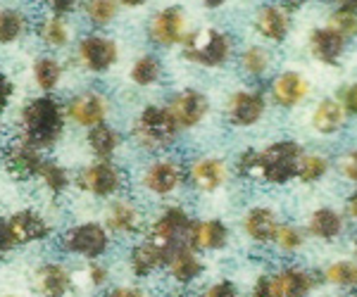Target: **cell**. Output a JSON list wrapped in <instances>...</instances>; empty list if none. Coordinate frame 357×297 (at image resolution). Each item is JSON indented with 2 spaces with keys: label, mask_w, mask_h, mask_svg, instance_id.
<instances>
[{
  "label": "cell",
  "mask_w": 357,
  "mask_h": 297,
  "mask_svg": "<svg viewBox=\"0 0 357 297\" xmlns=\"http://www.w3.org/2000/svg\"><path fill=\"white\" fill-rule=\"evenodd\" d=\"M65 131V114L50 95L29 100L22 110V134L20 138L36 150H50Z\"/></svg>",
  "instance_id": "6da1fadb"
},
{
  "label": "cell",
  "mask_w": 357,
  "mask_h": 297,
  "mask_svg": "<svg viewBox=\"0 0 357 297\" xmlns=\"http://www.w3.org/2000/svg\"><path fill=\"white\" fill-rule=\"evenodd\" d=\"M303 150L298 143L293 141H279L267 145L264 150L257 152L255 176L252 179L267 181V184H286L293 176H298V167H301Z\"/></svg>",
  "instance_id": "7a4b0ae2"
},
{
  "label": "cell",
  "mask_w": 357,
  "mask_h": 297,
  "mask_svg": "<svg viewBox=\"0 0 357 297\" xmlns=\"http://www.w3.org/2000/svg\"><path fill=\"white\" fill-rule=\"evenodd\" d=\"M191 216L178 207H169L153 221L151 231H148V243H153L155 248H160L169 257L174 250L183 248V245H191Z\"/></svg>",
  "instance_id": "3957f363"
},
{
  "label": "cell",
  "mask_w": 357,
  "mask_h": 297,
  "mask_svg": "<svg viewBox=\"0 0 357 297\" xmlns=\"http://www.w3.org/2000/svg\"><path fill=\"white\" fill-rule=\"evenodd\" d=\"M231 55V38L220 29H200L186 38L183 57L203 67H222Z\"/></svg>",
  "instance_id": "277c9868"
},
{
  "label": "cell",
  "mask_w": 357,
  "mask_h": 297,
  "mask_svg": "<svg viewBox=\"0 0 357 297\" xmlns=\"http://www.w3.org/2000/svg\"><path fill=\"white\" fill-rule=\"evenodd\" d=\"M176 131L178 129L174 119H172V114L167 112V107L148 105L136 119L134 138L143 147H148V150H160V147H167L174 141Z\"/></svg>",
  "instance_id": "5b68a950"
},
{
  "label": "cell",
  "mask_w": 357,
  "mask_h": 297,
  "mask_svg": "<svg viewBox=\"0 0 357 297\" xmlns=\"http://www.w3.org/2000/svg\"><path fill=\"white\" fill-rule=\"evenodd\" d=\"M77 184L82 191L91 193V195L110 198V195H117L124 188L126 176L117 164L110 162V159H100V162L91 164V167H86L82 174H79Z\"/></svg>",
  "instance_id": "8992f818"
},
{
  "label": "cell",
  "mask_w": 357,
  "mask_h": 297,
  "mask_svg": "<svg viewBox=\"0 0 357 297\" xmlns=\"http://www.w3.org/2000/svg\"><path fill=\"white\" fill-rule=\"evenodd\" d=\"M67 252L86 257V259H98L107 252V245H110V236L100 224H79L69 228L62 238Z\"/></svg>",
  "instance_id": "52a82bcc"
},
{
  "label": "cell",
  "mask_w": 357,
  "mask_h": 297,
  "mask_svg": "<svg viewBox=\"0 0 357 297\" xmlns=\"http://www.w3.org/2000/svg\"><path fill=\"white\" fill-rule=\"evenodd\" d=\"M3 231L8 238L10 248L17 245H29L36 241H45L50 236V226L41 214L31 212V209H22L10 216L8 221H3Z\"/></svg>",
  "instance_id": "ba28073f"
},
{
  "label": "cell",
  "mask_w": 357,
  "mask_h": 297,
  "mask_svg": "<svg viewBox=\"0 0 357 297\" xmlns=\"http://www.w3.org/2000/svg\"><path fill=\"white\" fill-rule=\"evenodd\" d=\"M45 159L41 157V150L31 147L29 143L22 138H17L5 147L3 152V164L8 169V174L17 181H26V179H36L38 171H41Z\"/></svg>",
  "instance_id": "9c48e42d"
},
{
  "label": "cell",
  "mask_w": 357,
  "mask_h": 297,
  "mask_svg": "<svg viewBox=\"0 0 357 297\" xmlns=\"http://www.w3.org/2000/svg\"><path fill=\"white\" fill-rule=\"evenodd\" d=\"M167 112L172 114L176 129H191L203 122L207 112V100L198 90H183V93L172 98V102L167 105Z\"/></svg>",
  "instance_id": "30bf717a"
},
{
  "label": "cell",
  "mask_w": 357,
  "mask_h": 297,
  "mask_svg": "<svg viewBox=\"0 0 357 297\" xmlns=\"http://www.w3.org/2000/svg\"><path fill=\"white\" fill-rule=\"evenodd\" d=\"M79 57L91 72H107L117 62V43L105 36H86L79 43Z\"/></svg>",
  "instance_id": "8fae6325"
},
{
  "label": "cell",
  "mask_w": 357,
  "mask_h": 297,
  "mask_svg": "<svg viewBox=\"0 0 357 297\" xmlns=\"http://www.w3.org/2000/svg\"><path fill=\"white\" fill-rule=\"evenodd\" d=\"M181 181H183V167L178 162H174V159L153 162L151 167L146 169V174H143L146 188L158 193V195H169V193H174Z\"/></svg>",
  "instance_id": "7c38bea8"
},
{
  "label": "cell",
  "mask_w": 357,
  "mask_h": 297,
  "mask_svg": "<svg viewBox=\"0 0 357 297\" xmlns=\"http://www.w3.org/2000/svg\"><path fill=\"white\" fill-rule=\"evenodd\" d=\"M67 112H69V117H72L77 124L93 129V127H98V124L105 122L107 105H105V98H102L100 93H93V90H89V93L77 95V98L69 102Z\"/></svg>",
  "instance_id": "4fadbf2b"
},
{
  "label": "cell",
  "mask_w": 357,
  "mask_h": 297,
  "mask_svg": "<svg viewBox=\"0 0 357 297\" xmlns=\"http://www.w3.org/2000/svg\"><path fill=\"white\" fill-rule=\"evenodd\" d=\"M262 112H264L262 93H250V90L236 93L227 107L229 122L236 124V127H250V124L260 122Z\"/></svg>",
  "instance_id": "5bb4252c"
},
{
  "label": "cell",
  "mask_w": 357,
  "mask_h": 297,
  "mask_svg": "<svg viewBox=\"0 0 357 297\" xmlns=\"http://www.w3.org/2000/svg\"><path fill=\"white\" fill-rule=\"evenodd\" d=\"M151 38L158 45H176L183 38V15L178 8H167L151 22Z\"/></svg>",
  "instance_id": "9a60e30c"
},
{
  "label": "cell",
  "mask_w": 357,
  "mask_h": 297,
  "mask_svg": "<svg viewBox=\"0 0 357 297\" xmlns=\"http://www.w3.org/2000/svg\"><path fill=\"white\" fill-rule=\"evenodd\" d=\"M33 285L41 297H65L72 290V276L60 264H43L33 273Z\"/></svg>",
  "instance_id": "2e32d148"
},
{
  "label": "cell",
  "mask_w": 357,
  "mask_h": 297,
  "mask_svg": "<svg viewBox=\"0 0 357 297\" xmlns=\"http://www.w3.org/2000/svg\"><path fill=\"white\" fill-rule=\"evenodd\" d=\"M167 266H169V273L176 283H193L203 273V262H200V257L195 255L191 245L174 250L167 257Z\"/></svg>",
  "instance_id": "e0dca14e"
},
{
  "label": "cell",
  "mask_w": 357,
  "mask_h": 297,
  "mask_svg": "<svg viewBox=\"0 0 357 297\" xmlns=\"http://www.w3.org/2000/svg\"><path fill=\"white\" fill-rule=\"evenodd\" d=\"M345 38L333 29H314L310 36V50L317 60L326 62V65H338V57L343 53Z\"/></svg>",
  "instance_id": "ac0fdd59"
},
{
  "label": "cell",
  "mask_w": 357,
  "mask_h": 297,
  "mask_svg": "<svg viewBox=\"0 0 357 297\" xmlns=\"http://www.w3.org/2000/svg\"><path fill=\"white\" fill-rule=\"evenodd\" d=\"M105 221L117 233H136L143 226V214L131 200H114Z\"/></svg>",
  "instance_id": "d6986e66"
},
{
  "label": "cell",
  "mask_w": 357,
  "mask_h": 297,
  "mask_svg": "<svg viewBox=\"0 0 357 297\" xmlns=\"http://www.w3.org/2000/svg\"><path fill=\"white\" fill-rule=\"evenodd\" d=\"M229 241V228L220 219L200 221L193 224L191 231V248L193 250H220Z\"/></svg>",
  "instance_id": "ffe728a7"
},
{
  "label": "cell",
  "mask_w": 357,
  "mask_h": 297,
  "mask_svg": "<svg viewBox=\"0 0 357 297\" xmlns=\"http://www.w3.org/2000/svg\"><path fill=\"white\" fill-rule=\"evenodd\" d=\"M307 90H310L307 81L296 72H286V74H281V77H276V81L272 86L274 100L279 102L281 107L298 105V102L307 95Z\"/></svg>",
  "instance_id": "44dd1931"
},
{
  "label": "cell",
  "mask_w": 357,
  "mask_h": 297,
  "mask_svg": "<svg viewBox=\"0 0 357 297\" xmlns=\"http://www.w3.org/2000/svg\"><path fill=\"white\" fill-rule=\"evenodd\" d=\"M289 13L284 8H276V5H267L257 13L255 26L269 41H284L286 33H289Z\"/></svg>",
  "instance_id": "7402d4cb"
},
{
  "label": "cell",
  "mask_w": 357,
  "mask_h": 297,
  "mask_svg": "<svg viewBox=\"0 0 357 297\" xmlns=\"http://www.w3.org/2000/svg\"><path fill=\"white\" fill-rule=\"evenodd\" d=\"M243 226H245L248 236H250L252 241H257V243L274 241L276 228H279L274 212H272V209H264V207L250 209V212L245 214V219H243Z\"/></svg>",
  "instance_id": "603a6c76"
},
{
  "label": "cell",
  "mask_w": 357,
  "mask_h": 297,
  "mask_svg": "<svg viewBox=\"0 0 357 297\" xmlns=\"http://www.w3.org/2000/svg\"><path fill=\"white\" fill-rule=\"evenodd\" d=\"M167 264V255L160 248H155L153 243H141L131 250V271L136 273L138 278L151 276L153 271H158L160 266Z\"/></svg>",
  "instance_id": "cb8c5ba5"
},
{
  "label": "cell",
  "mask_w": 357,
  "mask_h": 297,
  "mask_svg": "<svg viewBox=\"0 0 357 297\" xmlns=\"http://www.w3.org/2000/svg\"><path fill=\"white\" fill-rule=\"evenodd\" d=\"M224 176H227V169H224V164L215 157L198 159L191 167V181L200 191H217V188L222 186Z\"/></svg>",
  "instance_id": "d4e9b609"
},
{
  "label": "cell",
  "mask_w": 357,
  "mask_h": 297,
  "mask_svg": "<svg viewBox=\"0 0 357 297\" xmlns=\"http://www.w3.org/2000/svg\"><path fill=\"white\" fill-rule=\"evenodd\" d=\"M279 297H310L314 288V281L307 271L303 269H286L274 276Z\"/></svg>",
  "instance_id": "484cf974"
},
{
  "label": "cell",
  "mask_w": 357,
  "mask_h": 297,
  "mask_svg": "<svg viewBox=\"0 0 357 297\" xmlns=\"http://www.w3.org/2000/svg\"><path fill=\"white\" fill-rule=\"evenodd\" d=\"M89 145L96 157L110 159L114 152L119 150V145H122V136L102 122V124H98V127L89 129Z\"/></svg>",
  "instance_id": "4316f807"
},
{
  "label": "cell",
  "mask_w": 357,
  "mask_h": 297,
  "mask_svg": "<svg viewBox=\"0 0 357 297\" xmlns=\"http://www.w3.org/2000/svg\"><path fill=\"white\" fill-rule=\"evenodd\" d=\"M343 119H345L343 105H338L336 100H324L317 107L312 124L319 134H336V131L343 127Z\"/></svg>",
  "instance_id": "83f0119b"
},
{
  "label": "cell",
  "mask_w": 357,
  "mask_h": 297,
  "mask_svg": "<svg viewBox=\"0 0 357 297\" xmlns=\"http://www.w3.org/2000/svg\"><path fill=\"white\" fill-rule=\"evenodd\" d=\"M341 231H343V219L333 209H317L312 219H310V233L317 238L331 241V238L341 236Z\"/></svg>",
  "instance_id": "f1b7e54d"
},
{
  "label": "cell",
  "mask_w": 357,
  "mask_h": 297,
  "mask_svg": "<svg viewBox=\"0 0 357 297\" xmlns=\"http://www.w3.org/2000/svg\"><path fill=\"white\" fill-rule=\"evenodd\" d=\"M26 31V17L20 10H0V43H15Z\"/></svg>",
  "instance_id": "f546056e"
},
{
  "label": "cell",
  "mask_w": 357,
  "mask_h": 297,
  "mask_svg": "<svg viewBox=\"0 0 357 297\" xmlns=\"http://www.w3.org/2000/svg\"><path fill=\"white\" fill-rule=\"evenodd\" d=\"M33 79H36V83L41 86L45 93H50V90H53L62 79L60 62L50 60V57H41V60H36V65H33Z\"/></svg>",
  "instance_id": "4dcf8cb0"
},
{
  "label": "cell",
  "mask_w": 357,
  "mask_h": 297,
  "mask_svg": "<svg viewBox=\"0 0 357 297\" xmlns=\"http://www.w3.org/2000/svg\"><path fill=\"white\" fill-rule=\"evenodd\" d=\"M36 179H41L43 186L48 188V191L53 193V195H60V193L69 186L67 169L60 167V164H55V162H48V159L43 162V167H41V171H38Z\"/></svg>",
  "instance_id": "1f68e13d"
},
{
  "label": "cell",
  "mask_w": 357,
  "mask_h": 297,
  "mask_svg": "<svg viewBox=\"0 0 357 297\" xmlns=\"http://www.w3.org/2000/svg\"><path fill=\"white\" fill-rule=\"evenodd\" d=\"M160 74H162V65H160L158 57L143 55L136 60L134 70H131V79H134V83H138V86H151L158 81Z\"/></svg>",
  "instance_id": "d6a6232c"
},
{
  "label": "cell",
  "mask_w": 357,
  "mask_h": 297,
  "mask_svg": "<svg viewBox=\"0 0 357 297\" xmlns=\"http://www.w3.org/2000/svg\"><path fill=\"white\" fill-rule=\"evenodd\" d=\"M84 13L98 26L110 24L114 15H117V0H86Z\"/></svg>",
  "instance_id": "836d02e7"
},
{
  "label": "cell",
  "mask_w": 357,
  "mask_h": 297,
  "mask_svg": "<svg viewBox=\"0 0 357 297\" xmlns=\"http://www.w3.org/2000/svg\"><path fill=\"white\" fill-rule=\"evenodd\" d=\"M41 38L48 45H53V48H62V45H67L69 41V31H67V24L62 22V17H48V19L41 24Z\"/></svg>",
  "instance_id": "e575fe53"
},
{
  "label": "cell",
  "mask_w": 357,
  "mask_h": 297,
  "mask_svg": "<svg viewBox=\"0 0 357 297\" xmlns=\"http://www.w3.org/2000/svg\"><path fill=\"white\" fill-rule=\"evenodd\" d=\"M326 169H329V162L324 157L303 155L301 167H298V179L305 181V184H312V181H319L326 174Z\"/></svg>",
  "instance_id": "d590c367"
},
{
  "label": "cell",
  "mask_w": 357,
  "mask_h": 297,
  "mask_svg": "<svg viewBox=\"0 0 357 297\" xmlns=\"http://www.w3.org/2000/svg\"><path fill=\"white\" fill-rule=\"evenodd\" d=\"M324 278L336 285H357V262H336L326 269Z\"/></svg>",
  "instance_id": "8d00e7d4"
},
{
  "label": "cell",
  "mask_w": 357,
  "mask_h": 297,
  "mask_svg": "<svg viewBox=\"0 0 357 297\" xmlns=\"http://www.w3.org/2000/svg\"><path fill=\"white\" fill-rule=\"evenodd\" d=\"M241 65H243V70L248 74H262L264 70L269 67V53L260 45H252V48H248L243 57H241Z\"/></svg>",
  "instance_id": "74e56055"
},
{
  "label": "cell",
  "mask_w": 357,
  "mask_h": 297,
  "mask_svg": "<svg viewBox=\"0 0 357 297\" xmlns=\"http://www.w3.org/2000/svg\"><path fill=\"white\" fill-rule=\"evenodd\" d=\"M331 29L341 33L343 38L355 36L357 33V13L353 8H341L331 17Z\"/></svg>",
  "instance_id": "f35d334b"
},
{
  "label": "cell",
  "mask_w": 357,
  "mask_h": 297,
  "mask_svg": "<svg viewBox=\"0 0 357 297\" xmlns=\"http://www.w3.org/2000/svg\"><path fill=\"white\" fill-rule=\"evenodd\" d=\"M274 241H276V245H279L281 250L291 252V250H298L303 245V236H301V231H298L296 226H279V228H276Z\"/></svg>",
  "instance_id": "ab89813d"
},
{
  "label": "cell",
  "mask_w": 357,
  "mask_h": 297,
  "mask_svg": "<svg viewBox=\"0 0 357 297\" xmlns=\"http://www.w3.org/2000/svg\"><path fill=\"white\" fill-rule=\"evenodd\" d=\"M79 276L82 278H86V285H91V288H100L102 283H105V278H107V271L102 269L100 264H96V262H91L89 266H86V269L79 273Z\"/></svg>",
  "instance_id": "60d3db41"
},
{
  "label": "cell",
  "mask_w": 357,
  "mask_h": 297,
  "mask_svg": "<svg viewBox=\"0 0 357 297\" xmlns=\"http://www.w3.org/2000/svg\"><path fill=\"white\" fill-rule=\"evenodd\" d=\"M250 297H279V288H276L274 276H260L252 288Z\"/></svg>",
  "instance_id": "b9f144b4"
},
{
  "label": "cell",
  "mask_w": 357,
  "mask_h": 297,
  "mask_svg": "<svg viewBox=\"0 0 357 297\" xmlns=\"http://www.w3.org/2000/svg\"><path fill=\"white\" fill-rule=\"evenodd\" d=\"M203 297H238V293H236V285L234 283L222 281V283L212 285V288L207 290Z\"/></svg>",
  "instance_id": "7bdbcfd3"
},
{
  "label": "cell",
  "mask_w": 357,
  "mask_h": 297,
  "mask_svg": "<svg viewBox=\"0 0 357 297\" xmlns=\"http://www.w3.org/2000/svg\"><path fill=\"white\" fill-rule=\"evenodd\" d=\"M341 171L348 176L350 181H355V184H357V150L348 152L345 157H341Z\"/></svg>",
  "instance_id": "ee69618b"
},
{
  "label": "cell",
  "mask_w": 357,
  "mask_h": 297,
  "mask_svg": "<svg viewBox=\"0 0 357 297\" xmlns=\"http://www.w3.org/2000/svg\"><path fill=\"white\" fill-rule=\"evenodd\" d=\"M13 81H10L8 77H5L3 72H0V112L8 107V102H10V98H13Z\"/></svg>",
  "instance_id": "f6af8a7d"
},
{
  "label": "cell",
  "mask_w": 357,
  "mask_h": 297,
  "mask_svg": "<svg viewBox=\"0 0 357 297\" xmlns=\"http://www.w3.org/2000/svg\"><path fill=\"white\" fill-rule=\"evenodd\" d=\"M48 3V8L53 10V15H67L74 10V5H77V0H45Z\"/></svg>",
  "instance_id": "bcb514c9"
},
{
  "label": "cell",
  "mask_w": 357,
  "mask_h": 297,
  "mask_svg": "<svg viewBox=\"0 0 357 297\" xmlns=\"http://www.w3.org/2000/svg\"><path fill=\"white\" fill-rule=\"evenodd\" d=\"M105 297H148V295L138 288H114L110 293H105Z\"/></svg>",
  "instance_id": "7dc6e473"
},
{
  "label": "cell",
  "mask_w": 357,
  "mask_h": 297,
  "mask_svg": "<svg viewBox=\"0 0 357 297\" xmlns=\"http://www.w3.org/2000/svg\"><path fill=\"white\" fill-rule=\"evenodd\" d=\"M345 107H348L350 112L357 114V83L350 86L348 93H345Z\"/></svg>",
  "instance_id": "c3c4849f"
},
{
  "label": "cell",
  "mask_w": 357,
  "mask_h": 297,
  "mask_svg": "<svg viewBox=\"0 0 357 297\" xmlns=\"http://www.w3.org/2000/svg\"><path fill=\"white\" fill-rule=\"evenodd\" d=\"M8 250H13L10 248V243H8V238H5V231H3V224H0V259H3V255L8 252Z\"/></svg>",
  "instance_id": "681fc988"
},
{
  "label": "cell",
  "mask_w": 357,
  "mask_h": 297,
  "mask_svg": "<svg viewBox=\"0 0 357 297\" xmlns=\"http://www.w3.org/2000/svg\"><path fill=\"white\" fill-rule=\"evenodd\" d=\"M348 214L357 219V193H353V195L348 198Z\"/></svg>",
  "instance_id": "f907efd6"
},
{
  "label": "cell",
  "mask_w": 357,
  "mask_h": 297,
  "mask_svg": "<svg viewBox=\"0 0 357 297\" xmlns=\"http://www.w3.org/2000/svg\"><path fill=\"white\" fill-rule=\"evenodd\" d=\"M305 3H307V0H284V5H286V8H289V10L301 8V5H305Z\"/></svg>",
  "instance_id": "816d5d0a"
},
{
  "label": "cell",
  "mask_w": 357,
  "mask_h": 297,
  "mask_svg": "<svg viewBox=\"0 0 357 297\" xmlns=\"http://www.w3.org/2000/svg\"><path fill=\"white\" fill-rule=\"evenodd\" d=\"M122 5H126V8H136V5H143L146 0H119Z\"/></svg>",
  "instance_id": "f5cc1de1"
},
{
  "label": "cell",
  "mask_w": 357,
  "mask_h": 297,
  "mask_svg": "<svg viewBox=\"0 0 357 297\" xmlns=\"http://www.w3.org/2000/svg\"><path fill=\"white\" fill-rule=\"evenodd\" d=\"M203 3L207 8H220V5H224V0H203Z\"/></svg>",
  "instance_id": "db71d44e"
},
{
  "label": "cell",
  "mask_w": 357,
  "mask_h": 297,
  "mask_svg": "<svg viewBox=\"0 0 357 297\" xmlns=\"http://www.w3.org/2000/svg\"><path fill=\"white\" fill-rule=\"evenodd\" d=\"M343 8H353V10H357V0H343Z\"/></svg>",
  "instance_id": "11a10c76"
},
{
  "label": "cell",
  "mask_w": 357,
  "mask_h": 297,
  "mask_svg": "<svg viewBox=\"0 0 357 297\" xmlns=\"http://www.w3.org/2000/svg\"><path fill=\"white\" fill-rule=\"evenodd\" d=\"M355 252H357V241H355Z\"/></svg>",
  "instance_id": "9f6ffc18"
},
{
  "label": "cell",
  "mask_w": 357,
  "mask_h": 297,
  "mask_svg": "<svg viewBox=\"0 0 357 297\" xmlns=\"http://www.w3.org/2000/svg\"><path fill=\"white\" fill-rule=\"evenodd\" d=\"M8 297H17V295H8Z\"/></svg>",
  "instance_id": "6f0895ef"
}]
</instances>
